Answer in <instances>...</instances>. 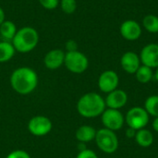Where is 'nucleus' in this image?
Returning <instances> with one entry per match:
<instances>
[{
  "mask_svg": "<svg viewBox=\"0 0 158 158\" xmlns=\"http://www.w3.org/2000/svg\"><path fill=\"white\" fill-rule=\"evenodd\" d=\"M153 129L155 131L158 132V117L155 118V119L153 120Z\"/></svg>",
  "mask_w": 158,
  "mask_h": 158,
  "instance_id": "28",
  "label": "nucleus"
},
{
  "mask_svg": "<svg viewBox=\"0 0 158 158\" xmlns=\"http://www.w3.org/2000/svg\"><path fill=\"white\" fill-rule=\"evenodd\" d=\"M149 118L150 116L144 107L134 106L127 112L125 116V122L128 127L139 131L146 127L149 122Z\"/></svg>",
  "mask_w": 158,
  "mask_h": 158,
  "instance_id": "6",
  "label": "nucleus"
},
{
  "mask_svg": "<svg viewBox=\"0 0 158 158\" xmlns=\"http://www.w3.org/2000/svg\"><path fill=\"white\" fill-rule=\"evenodd\" d=\"M139 56L142 65L151 69H156L158 67V44L152 43L146 44Z\"/></svg>",
  "mask_w": 158,
  "mask_h": 158,
  "instance_id": "11",
  "label": "nucleus"
},
{
  "mask_svg": "<svg viewBox=\"0 0 158 158\" xmlns=\"http://www.w3.org/2000/svg\"><path fill=\"white\" fill-rule=\"evenodd\" d=\"M76 158H98V156L93 150L85 149L83 151H80Z\"/></svg>",
  "mask_w": 158,
  "mask_h": 158,
  "instance_id": "25",
  "label": "nucleus"
},
{
  "mask_svg": "<svg viewBox=\"0 0 158 158\" xmlns=\"http://www.w3.org/2000/svg\"><path fill=\"white\" fill-rule=\"evenodd\" d=\"M38 42V31L32 27L26 26L17 31L15 36L11 41V44H13L17 52L29 53L37 46Z\"/></svg>",
  "mask_w": 158,
  "mask_h": 158,
  "instance_id": "3",
  "label": "nucleus"
},
{
  "mask_svg": "<svg viewBox=\"0 0 158 158\" xmlns=\"http://www.w3.org/2000/svg\"><path fill=\"white\" fill-rule=\"evenodd\" d=\"M105 99L97 93H87L83 94L77 103L78 113L86 118H94L103 114L106 109Z\"/></svg>",
  "mask_w": 158,
  "mask_h": 158,
  "instance_id": "2",
  "label": "nucleus"
},
{
  "mask_svg": "<svg viewBox=\"0 0 158 158\" xmlns=\"http://www.w3.org/2000/svg\"><path fill=\"white\" fill-rule=\"evenodd\" d=\"M39 3L44 8L52 10L58 6L59 0H39Z\"/></svg>",
  "mask_w": 158,
  "mask_h": 158,
  "instance_id": "23",
  "label": "nucleus"
},
{
  "mask_svg": "<svg viewBox=\"0 0 158 158\" xmlns=\"http://www.w3.org/2000/svg\"><path fill=\"white\" fill-rule=\"evenodd\" d=\"M10 84L16 93L27 95L32 93L38 85L37 73L28 67L18 68L10 76Z\"/></svg>",
  "mask_w": 158,
  "mask_h": 158,
  "instance_id": "1",
  "label": "nucleus"
},
{
  "mask_svg": "<svg viewBox=\"0 0 158 158\" xmlns=\"http://www.w3.org/2000/svg\"><path fill=\"white\" fill-rule=\"evenodd\" d=\"M60 7L65 14H72L77 9L76 0H60Z\"/></svg>",
  "mask_w": 158,
  "mask_h": 158,
  "instance_id": "22",
  "label": "nucleus"
},
{
  "mask_svg": "<svg viewBox=\"0 0 158 158\" xmlns=\"http://www.w3.org/2000/svg\"><path fill=\"white\" fill-rule=\"evenodd\" d=\"M120 65L125 72L129 74H135L142 65L140 56L133 51H128L122 55L120 58Z\"/></svg>",
  "mask_w": 158,
  "mask_h": 158,
  "instance_id": "13",
  "label": "nucleus"
},
{
  "mask_svg": "<svg viewBox=\"0 0 158 158\" xmlns=\"http://www.w3.org/2000/svg\"><path fill=\"white\" fill-rule=\"evenodd\" d=\"M15 48L11 42L3 41L0 42V63L9 61L15 55Z\"/></svg>",
  "mask_w": 158,
  "mask_h": 158,
  "instance_id": "18",
  "label": "nucleus"
},
{
  "mask_svg": "<svg viewBox=\"0 0 158 158\" xmlns=\"http://www.w3.org/2000/svg\"><path fill=\"white\" fill-rule=\"evenodd\" d=\"M64 65L69 71L75 74H81L88 69L89 60L83 53L78 50L67 52L65 55Z\"/></svg>",
  "mask_w": 158,
  "mask_h": 158,
  "instance_id": "5",
  "label": "nucleus"
},
{
  "mask_svg": "<svg viewBox=\"0 0 158 158\" xmlns=\"http://www.w3.org/2000/svg\"><path fill=\"white\" fill-rule=\"evenodd\" d=\"M128 102V94L125 91L120 90V89H116L109 94H107L105 103L106 106L107 108H112V109H118L119 110Z\"/></svg>",
  "mask_w": 158,
  "mask_h": 158,
  "instance_id": "12",
  "label": "nucleus"
},
{
  "mask_svg": "<svg viewBox=\"0 0 158 158\" xmlns=\"http://www.w3.org/2000/svg\"><path fill=\"white\" fill-rule=\"evenodd\" d=\"M119 83V77L114 70L108 69L101 73L98 79V87L100 91L106 94L118 89Z\"/></svg>",
  "mask_w": 158,
  "mask_h": 158,
  "instance_id": "9",
  "label": "nucleus"
},
{
  "mask_svg": "<svg viewBox=\"0 0 158 158\" xmlns=\"http://www.w3.org/2000/svg\"><path fill=\"white\" fill-rule=\"evenodd\" d=\"M135 77L140 83H148L154 78L153 69L144 65H141L138 70L135 72Z\"/></svg>",
  "mask_w": 158,
  "mask_h": 158,
  "instance_id": "19",
  "label": "nucleus"
},
{
  "mask_svg": "<svg viewBox=\"0 0 158 158\" xmlns=\"http://www.w3.org/2000/svg\"><path fill=\"white\" fill-rule=\"evenodd\" d=\"M66 53L61 49H53L50 50L44 58V66L51 70H55L59 69L62 65H64Z\"/></svg>",
  "mask_w": 158,
  "mask_h": 158,
  "instance_id": "14",
  "label": "nucleus"
},
{
  "mask_svg": "<svg viewBox=\"0 0 158 158\" xmlns=\"http://www.w3.org/2000/svg\"><path fill=\"white\" fill-rule=\"evenodd\" d=\"M135 141L138 145L143 148L150 147L154 143V135L153 133L146 129H141L137 131L135 135Z\"/></svg>",
  "mask_w": 158,
  "mask_h": 158,
  "instance_id": "16",
  "label": "nucleus"
},
{
  "mask_svg": "<svg viewBox=\"0 0 158 158\" xmlns=\"http://www.w3.org/2000/svg\"><path fill=\"white\" fill-rule=\"evenodd\" d=\"M143 27L150 33L158 32V17L154 14L146 15L143 19Z\"/></svg>",
  "mask_w": 158,
  "mask_h": 158,
  "instance_id": "20",
  "label": "nucleus"
},
{
  "mask_svg": "<svg viewBox=\"0 0 158 158\" xmlns=\"http://www.w3.org/2000/svg\"><path fill=\"white\" fill-rule=\"evenodd\" d=\"M154 77H155L156 81L158 82V67L156 69V72H155V74H154Z\"/></svg>",
  "mask_w": 158,
  "mask_h": 158,
  "instance_id": "30",
  "label": "nucleus"
},
{
  "mask_svg": "<svg viewBox=\"0 0 158 158\" xmlns=\"http://www.w3.org/2000/svg\"><path fill=\"white\" fill-rule=\"evenodd\" d=\"M5 20H6V19H5V12H4L3 8L0 6V25H1Z\"/></svg>",
  "mask_w": 158,
  "mask_h": 158,
  "instance_id": "29",
  "label": "nucleus"
},
{
  "mask_svg": "<svg viewBox=\"0 0 158 158\" xmlns=\"http://www.w3.org/2000/svg\"><path fill=\"white\" fill-rule=\"evenodd\" d=\"M53 128L52 121L44 116H36L31 118L28 123L29 131L34 136H44L48 134Z\"/></svg>",
  "mask_w": 158,
  "mask_h": 158,
  "instance_id": "8",
  "label": "nucleus"
},
{
  "mask_svg": "<svg viewBox=\"0 0 158 158\" xmlns=\"http://www.w3.org/2000/svg\"><path fill=\"white\" fill-rule=\"evenodd\" d=\"M17 27L11 20H5L0 25V34L5 39V41L11 42L13 37L17 32Z\"/></svg>",
  "mask_w": 158,
  "mask_h": 158,
  "instance_id": "17",
  "label": "nucleus"
},
{
  "mask_svg": "<svg viewBox=\"0 0 158 158\" xmlns=\"http://www.w3.org/2000/svg\"><path fill=\"white\" fill-rule=\"evenodd\" d=\"M119 32L122 38L127 41L138 40L143 32L142 26L134 19H127L123 21L119 27Z\"/></svg>",
  "mask_w": 158,
  "mask_h": 158,
  "instance_id": "10",
  "label": "nucleus"
},
{
  "mask_svg": "<svg viewBox=\"0 0 158 158\" xmlns=\"http://www.w3.org/2000/svg\"><path fill=\"white\" fill-rule=\"evenodd\" d=\"M97 147L106 154H114L118 148V139L115 131L108 129H100L94 139Z\"/></svg>",
  "mask_w": 158,
  "mask_h": 158,
  "instance_id": "4",
  "label": "nucleus"
},
{
  "mask_svg": "<svg viewBox=\"0 0 158 158\" xmlns=\"http://www.w3.org/2000/svg\"><path fill=\"white\" fill-rule=\"evenodd\" d=\"M66 50L67 52H72L78 50V44L74 40H69L66 42Z\"/></svg>",
  "mask_w": 158,
  "mask_h": 158,
  "instance_id": "26",
  "label": "nucleus"
},
{
  "mask_svg": "<svg viewBox=\"0 0 158 158\" xmlns=\"http://www.w3.org/2000/svg\"><path fill=\"white\" fill-rule=\"evenodd\" d=\"M6 158H31L30 155L23 150H16L7 155Z\"/></svg>",
  "mask_w": 158,
  "mask_h": 158,
  "instance_id": "24",
  "label": "nucleus"
},
{
  "mask_svg": "<svg viewBox=\"0 0 158 158\" xmlns=\"http://www.w3.org/2000/svg\"><path fill=\"white\" fill-rule=\"evenodd\" d=\"M101 119L105 128L113 131H117L122 129L125 123V117L122 115V113L118 109L112 108L105 109L101 115Z\"/></svg>",
  "mask_w": 158,
  "mask_h": 158,
  "instance_id": "7",
  "label": "nucleus"
},
{
  "mask_svg": "<svg viewBox=\"0 0 158 158\" xmlns=\"http://www.w3.org/2000/svg\"><path fill=\"white\" fill-rule=\"evenodd\" d=\"M144 109L154 118L158 117V95H151L144 102Z\"/></svg>",
  "mask_w": 158,
  "mask_h": 158,
  "instance_id": "21",
  "label": "nucleus"
},
{
  "mask_svg": "<svg viewBox=\"0 0 158 158\" xmlns=\"http://www.w3.org/2000/svg\"><path fill=\"white\" fill-rule=\"evenodd\" d=\"M136 132H137V131H136V130H134V129H132V128H130V127H129V128L126 130L125 134H126L127 138H129V139H132V138H135Z\"/></svg>",
  "mask_w": 158,
  "mask_h": 158,
  "instance_id": "27",
  "label": "nucleus"
},
{
  "mask_svg": "<svg viewBox=\"0 0 158 158\" xmlns=\"http://www.w3.org/2000/svg\"><path fill=\"white\" fill-rule=\"evenodd\" d=\"M96 131H97L94 127L89 126V125H83L78 128V130L76 131L75 136H76V139L80 143H86L95 139Z\"/></svg>",
  "mask_w": 158,
  "mask_h": 158,
  "instance_id": "15",
  "label": "nucleus"
}]
</instances>
